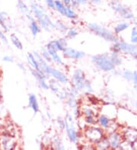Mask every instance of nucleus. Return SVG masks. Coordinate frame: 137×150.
<instances>
[{"label": "nucleus", "instance_id": "obj_29", "mask_svg": "<svg viewBox=\"0 0 137 150\" xmlns=\"http://www.w3.org/2000/svg\"><path fill=\"white\" fill-rule=\"evenodd\" d=\"M17 8H18L19 11L22 13L24 16H27V15H29L31 13V8L24 2V0H18L17 1Z\"/></svg>", "mask_w": 137, "mask_h": 150}, {"label": "nucleus", "instance_id": "obj_38", "mask_svg": "<svg viewBox=\"0 0 137 150\" xmlns=\"http://www.w3.org/2000/svg\"><path fill=\"white\" fill-rule=\"evenodd\" d=\"M133 74L134 71H132L131 70L126 69L121 73V77L124 79L125 81L128 82H132L133 79Z\"/></svg>", "mask_w": 137, "mask_h": 150}, {"label": "nucleus", "instance_id": "obj_21", "mask_svg": "<svg viewBox=\"0 0 137 150\" xmlns=\"http://www.w3.org/2000/svg\"><path fill=\"white\" fill-rule=\"evenodd\" d=\"M28 107L31 109L34 115L37 114L40 111V105L37 97L35 94L31 93L28 96Z\"/></svg>", "mask_w": 137, "mask_h": 150}, {"label": "nucleus", "instance_id": "obj_47", "mask_svg": "<svg viewBox=\"0 0 137 150\" xmlns=\"http://www.w3.org/2000/svg\"><path fill=\"white\" fill-rule=\"evenodd\" d=\"M133 83L134 88H135L136 93L137 94V71H134L133 74Z\"/></svg>", "mask_w": 137, "mask_h": 150}, {"label": "nucleus", "instance_id": "obj_15", "mask_svg": "<svg viewBox=\"0 0 137 150\" xmlns=\"http://www.w3.org/2000/svg\"><path fill=\"white\" fill-rule=\"evenodd\" d=\"M63 59L71 61H79L84 59L86 54L84 51L76 50L68 46L67 47L61 52Z\"/></svg>", "mask_w": 137, "mask_h": 150}, {"label": "nucleus", "instance_id": "obj_48", "mask_svg": "<svg viewBox=\"0 0 137 150\" xmlns=\"http://www.w3.org/2000/svg\"><path fill=\"white\" fill-rule=\"evenodd\" d=\"M17 66L18 67V68L24 72V73H26L27 72V67L25 66V64H24L23 63H18L17 64Z\"/></svg>", "mask_w": 137, "mask_h": 150}, {"label": "nucleus", "instance_id": "obj_50", "mask_svg": "<svg viewBox=\"0 0 137 150\" xmlns=\"http://www.w3.org/2000/svg\"><path fill=\"white\" fill-rule=\"evenodd\" d=\"M130 146H131V149H137V139L130 143Z\"/></svg>", "mask_w": 137, "mask_h": 150}, {"label": "nucleus", "instance_id": "obj_34", "mask_svg": "<svg viewBox=\"0 0 137 150\" xmlns=\"http://www.w3.org/2000/svg\"><path fill=\"white\" fill-rule=\"evenodd\" d=\"M10 40L12 45L16 48L18 50H23V43H22V40H21L19 37L17 36L15 33H11L10 35Z\"/></svg>", "mask_w": 137, "mask_h": 150}, {"label": "nucleus", "instance_id": "obj_39", "mask_svg": "<svg viewBox=\"0 0 137 150\" xmlns=\"http://www.w3.org/2000/svg\"><path fill=\"white\" fill-rule=\"evenodd\" d=\"M88 4V0H72L71 6L75 9L79 8L80 6H85Z\"/></svg>", "mask_w": 137, "mask_h": 150}, {"label": "nucleus", "instance_id": "obj_17", "mask_svg": "<svg viewBox=\"0 0 137 150\" xmlns=\"http://www.w3.org/2000/svg\"><path fill=\"white\" fill-rule=\"evenodd\" d=\"M30 72L31 75L34 77V79L37 81L40 86L42 90H49V85H48V79L49 77L47 75H46L44 72L40 71H37L34 69H31L30 68Z\"/></svg>", "mask_w": 137, "mask_h": 150}, {"label": "nucleus", "instance_id": "obj_9", "mask_svg": "<svg viewBox=\"0 0 137 150\" xmlns=\"http://www.w3.org/2000/svg\"><path fill=\"white\" fill-rule=\"evenodd\" d=\"M111 9L116 13L120 18L125 21H133L135 18L134 13L130 8L121 3V2H113L110 3Z\"/></svg>", "mask_w": 137, "mask_h": 150}, {"label": "nucleus", "instance_id": "obj_1", "mask_svg": "<svg viewBox=\"0 0 137 150\" xmlns=\"http://www.w3.org/2000/svg\"><path fill=\"white\" fill-rule=\"evenodd\" d=\"M30 8L34 18L38 22L42 30L49 32L55 29V22L44 6L38 2H33L30 6Z\"/></svg>", "mask_w": 137, "mask_h": 150}, {"label": "nucleus", "instance_id": "obj_8", "mask_svg": "<svg viewBox=\"0 0 137 150\" xmlns=\"http://www.w3.org/2000/svg\"><path fill=\"white\" fill-rule=\"evenodd\" d=\"M86 75L85 71L81 68H74L72 70L70 77V85L75 87L80 93H83Z\"/></svg>", "mask_w": 137, "mask_h": 150}, {"label": "nucleus", "instance_id": "obj_49", "mask_svg": "<svg viewBox=\"0 0 137 150\" xmlns=\"http://www.w3.org/2000/svg\"><path fill=\"white\" fill-rule=\"evenodd\" d=\"M88 2L92 5H100L102 0H88Z\"/></svg>", "mask_w": 137, "mask_h": 150}, {"label": "nucleus", "instance_id": "obj_20", "mask_svg": "<svg viewBox=\"0 0 137 150\" xmlns=\"http://www.w3.org/2000/svg\"><path fill=\"white\" fill-rule=\"evenodd\" d=\"M0 28L4 33H9L11 29V19L4 11H0Z\"/></svg>", "mask_w": 137, "mask_h": 150}, {"label": "nucleus", "instance_id": "obj_4", "mask_svg": "<svg viewBox=\"0 0 137 150\" xmlns=\"http://www.w3.org/2000/svg\"><path fill=\"white\" fill-rule=\"evenodd\" d=\"M87 28L91 33H93L96 37L102 39L106 42L113 43V42H117L120 40L118 36L114 34V33L111 31L110 30H109L104 26L101 25V24L95 23V22L88 23L87 24Z\"/></svg>", "mask_w": 137, "mask_h": 150}, {"label": "nucleus", "instance_id": "obj_23", "mask_svg": "<svg viewBox=\"0 0 137 150\" xmlns=\"http://www.w3.org/2000/svg\"><path fill=\"white\" fill-rule=\"evenodd\" d=\"M47 51L49 53L50 57H51L52 63H54L57 66H63L65 64L63 57H62L59 54V52L50 50H47Z\"/></svg>", "mask_w": 137, "mask_h": 150}, {"label": "nucleus", "instance_id": "obj_35", "mask_svg": "<svg viewBox=\"0 0 137 150\" xmlns=\"http://www.w3.org/2000/svg\"><path fill=\"white\" fill-rule=\"evenodd\" d=\"M65 101H66V104L68 108H70L71 110L75 108V107L80 105L81 103L79 99H78V98L72 96H68V98Z\"/></svg>", "mask_w": 137, "mask_h": 150}, {"label": "nucleus", "instance_id": "obj_51", "mask_svg": "<svg viewBox=\"0 0 137 150\" xmlns=\"http://www.w3.org/2000/svg\"><path fill=\"white\" fill-rule=\"evenodd\" d=\"M133 21V24L135 26L137 25V16H135V18H133V20L132 21Z\"/></svg>", "mask_w": 137, "mask_h": 150}, {"label": "nucleus", "instance_id": "obj_31", "mask_svg": "<svg viewBox=\"0 0 137 150\" xmlns=\"http://www.w3.org/2000/svg\"><path fill=\"white\" fill-rule=\"evenodd\" d=\"M95 149H100V150L109 149L110 143L108 138H107L106 135L104 136L103 138H101L98 142H97V143H95Z\"/></svg>", "mask_w": 137, "mask_h": 150}, {"label": "nucleus", "instance_id": "obj_6", "mask_svg": "<svg viewBox=\"0 0 137 150\" xmlns=\"http://www.w3.org/2000/svg\"><path fill=\"white\" fill-rule=\"evenodd\" d=\"M110 52L130 55L134 60L137 61V45L119 40L113 42L110 47Z\"/></svg>", "mask_w": 137, "mask_h": 150}, {"label": "nucleus", "instance_id": "obj_12", "mask_svg": "<svg viewBox=\"0 0 137 150\" xmlns=\"http://www.w3.org/2000/svg\"><path fill=\"white\" fill-rule=\"evenodd\" d=\"M106 137L110 143V149H120L123 141L124 140L120 128L106 133Z\"/></svg>", "mask_w": 137, "mask_h": 150}, {"label": "nucleus", "instance_id": "obj_41", "mask_svg": "<svg viewBox=\"0 0 137 150\" xmlns=\"http://www.w3.org/2000/svg\"><path fill=\"white\" fill-rule=\"evenodd\" d=\"M130 41L131 43L136 44L137 45V28L136 26L131 29L130 36Z\"/></svg>", "mask_w": 137, "mask_h": 150}, {"label": "nucleus", "instance_id": "obj_11", "mask_svg": "<svg viewBox=\"0 0 137 150\" xmlns=\"http://www.w3.org/2000/svg\"><path fill=\"white\" fill-rule=\"evenodd\" d=\"M97 125L101 127L105 133L120 128V125L116 119H111L108 116L100 113H98L97 116Z\"/></svg>", "mask_w": 137, "mask_h": 150}, {"label": "nucleus", "instance_id": "obj_55", "mask_svg": "<svg viewBox=\"0 0 137 150\" xmlns=\"http://www.w3.org/2000/svg\"><path fill=\"white\" fill-rule=\"evenodd\" d=\"M136 28H137V25H136Z\"/></svg>", "mask_w": 137, "mask_h": 150}, {"label": "nucleus", "instance_id": "obj_40", "mask_svg": "<svg viewBox=\"0 0 137 150\" xmlns=\"http://www.w3.org/2000/svg\"><path fill=\"white\" fill-rule=\"evenodd\" d=\"M84 117L87 126H91V125H97V116H86Z\"/></svg>", "mask_w": 137, "mask_h": 150}, {"label": "nucleus", "instance_id": "obj_42", "mask_svg": "<svg viewBox=\"0 0 137 150\" xmlns=\"http://www.w3.org/2000/svg\"><path fill=\"white\" fill-rule=\"evenodd\" d=\"M56 124H57V126L59 130H61V131H63L65 130V120L62 117H59L57 119Z\"/></svg>", "mask_w": 137, "mask_h": 150}, {"label": "nucleus", "instance_id": "obj_24", "mask_svg": "<svg viewBox=\"0 0 137 150\" xmlns=\"http://www.w3.org/2000/svg\"><path fill=\"white\" fill-rule=\"evenodd\" d=\"M27 62L30 68L41 71L40 69L38 61L36 59V57L34 56L33 52H28L27 54Z\"/></svg>", "mask_w": 137, "mask_h": 150}, {"label": "nucleus", "instance_id": "obj_5", "mask_svg": "<svg viewBox=\"0 0 137 150\" xmlns=\"http://www.w3.org/2000/svg\"><path fill=\"white\" fill-rule=\"evenodd\" d=\"M91 63L98 70L105 73L113 72L116 68L115 65L112 63L108 52L101 54H96L91 56Z\"/></svg>", "mask_w": 137, "mask_h": 150}, {"label": "nucleus", "instance_id": "obj_16", "mask_svg": "<svg viewBox=\"0 0 137 150\" xmlns=\"http://www.w3.org/2000/svg\"><path fill=\"white\" fill-rule=\"evenodd\" d=\"M69 45V40L65 37H60L57 40H53L46 44L47 50H54V51L62 52Z\"/></svg>", "mask_w": 137, "mask_h": 150}, {"label": "nucleus", "instance_id": "obj_25", "mask_svg": "<svg viewBox=\"0 0 137 150\" xmlns=\"http://www.w3.org/2000/svg\"><path fill=\"white\" fill-rule=\"evenodd\" d=\"M29 28L31 34L34 37H36L37 36H38L42 31V28H41L38 22L35 20V18L29 21Z\"/></svg>", "mask_w": 137, "mask_h": 150}, {"label": "nucleus", "instance_id": "obj_52", "mask_svg": "<svg viewBox=\"0 0 137 150\" xmlns=\"http://www.w3.org/2000/svg\"><path fill=\"white\" fill-rule=\"evenodd\" d=\"M134 108H135L136 112H137V100L136 101L135 103H134Z\"/></svg>", "mask_w": 137, "mask_h": 150}, {"label": "nucleus", "instance_id": "obj_7", "mask_svg": "<svg viewBox=\"0 0 137 150\" xmlns=\"http://www.w3.org/2000/svg\"><path fill=\"white\" fill-rule=\"evenodd\" d=\"M82 135H83L84 140L95 145L106 135V133L101 127L95 125L86 127L85 128L82 130Z\"/></svg>", "mask_w": 137, "mask_h": 150}, {"label": "nucleus", "instance_id": "obj_43", "mask_svg": "<svg viewBox=\"0 0 137 150\" xmlns=\"http://www.w3.org/2000/svg\"><path fill=\"white\" fill-rule=\"evenodd\" d=\"M72 111V116L74 117H75V119L78 118L79 117H80L81 115H82V112H81V107L80 105H79V106L75 107V108H73V109L71 110Z\"/></svg>", "mask_w": 137, "mask_h": 150}, {"label": "nucleus", "instance_id": "obj_46", "mask_svg": "<svg viewBox=\"0 0 137 150\" xmlns=\"http://www.w3.org/2000/svg\"><path fill=\"white\" fill-rule=\"evenodd\" d=\"M2 61L7 63H12L14 62V59L12 56H10V55H5L2 58Z\"/></svg>", "mask_w": 137, "mask_h": 150}, {"label": "nucleus", "instance_id": "obj_28", "mask_svg": "<svg viewBox=\"0 0 137 150\" xmlns=\"http://www.w3.org/2000/svg\"><path fill=\"white\" fill-rule=\"evenodd\" d=\"M69 26L67 25L66 22H64L63 21L58 20L55 22V29L57 31H58L60 34L65 36L67 30L69 29Z\"/></svg>", "mask_w": 137, "mask_h": 150}, {"label": "nucleus", "instance_id": "obj_32", "mask_svg": "<svg viewBox=\"0 0 137 150\" xmlns=\"http://www.w3.org/2000/svg\"><path fill=\"white\" fill-rule=\"evenodd\" d=\"M65 18L70 21L79 18V15H78V13H77L75 8L72 7L71 6H66V17Z\"/></svg>", "mask_w": 137, "mask_h": 150}, {"label": "nucleus", "instance_id": "obj_26", "mask_svg": "<svg viewBox=\"0 0 137 150\" xmlns=\"http://www.w3.org/2000/svg\"><path fill=\"white\" fill-rule=\"evenodd\" d=\"M50 145H51V148L54 149H65V145H64L62 139L60 136L56 135L53 137L50 141Z\"/></svg>", "mask_w": 137, "mask_h": 150}, {"label": "nucleus", "instance_id": "obj_18", "mask_svg": "<svg viewBox=\"0 0 137 150\" xmlns=\"http://www.w3.org/2000/svg\"><path fill=\"white\" fill-rule=\"evenodd\" d=\"M123 139L128 143H133L137 139V129L130 127H120Z\"/></svg>", "mask_w": 137, "mask_h": 150}, {"label": "nucleus", "instance_id": "obj_22", "mask_svg": "<svg viewBox=\"0 0 137 150\" xmlns=\"http://www.w3.org/2000/svg\"><path fill=\"white\" fill-rule=\"evenodd\" d=\"M130 27V23L127 21H121L117 23V24L113 26V32L114 34L117 36H119L124 31L127 30Z\"/></svg>", "mask_w": 137, "mask_h": 150}, {"label": "nucleus", "instance_id": "obj_2", "mask_svg": "<svg viewBox=\"0 0 137 150\" xmlns=\"http://www.w3.org/2000/svg\"><path fill=\"white\" fill-rule=\"evenodd\" d=\"M65 120V131L66 137L70 143L73 144H79L83 139L82 131L77 126L76 119L71 113H67L64 117Z\"/></svg>", "mask_w": 137, "mask_h": 150}, {"label": "nucleus", "instance_id": "obj_33", "mask_svg": "<svg viewBox=\"0 0 137 150\" xmlns=\"http://www.w3.org/2000/svg\"><path fill=\"white\" fill-rule=\"evenodd\" d=\"M79 32L76 28V27H73L72 26L71 28H69L64 37H66L68 40H72L75 39L79 36Z\"/></svg>", "mask_w": 137, "mask_h": 150}, {"label": "nucleus", "instance_id": "obj_36", "mask_svg": "<svg viewBox=\"0 0 137 150\" xmlns=\"http://www.w3.org/2000/svg\"><path fill=\"white\" fill-rule=\"evenodd\" d=\"M94 89L93 86H92V83L90 81L89 79L86 78L85 82V86H84V90L83 93H85L86 95H91L93 93Z\"/></svg>", "mask_w": 137, "mask_h": 150}, {"label": "nucleus", "instance_id": "obj_45", "mask_svg": "<svg viewBox=\"0 0 137 150\" xmlns=\"http://www.w3.org/2000/svg\"><path fill=\"white\" fill-rule=\"evenodd\" d=\"M0 40L5 44H8V42H9V40H8L7 37L6 36L3 30L1 29V28H0Z\"/></svg>", "mask_w": 137, "mask_h": 150}, {"label": "nucleus", "instance_id": "obj_37", "mask_svg": "<svg viewBox=\"0 0 137 150\" xmlns=\"http://www.w3.org/2000/svg\"><path fill=\"white\" fill-rule=\"evenodd\" d=\"M40 54L46 62H47L48 64H52L51 57H50V55H49V53L48 52L47 50V48H46L45 46H43V47L41 48Z\"/></svg>", "mask_w": 137, "mask_h": 150}, {"label": "nucleus", "instance_id": "obj_30", "mask_svg": "<svg viewBox=\"0 0 137 150\" xmlns=\"http://www.w3.org/2000/svg\"><path fill=\"white\" fill-rule=\"evenodd\" d=\"M66 6L61 0H55V11L62 17H66Z\"/></svg>", "mask_w": 137, "mask_h": 150}, {"label": "nucleus", "instance_id": "obj_14", "mask_svg": "<svg viewBox=\"0 0 137 150\" xmlns=\"http://www.w3.org/2000/svg\"><path fill=\"white\" fill-rule=\"evenodd\" d=\"M49 77L58 81L63 86H66L70 85V77L65 72L62 71V70L59 69L56 67L51 66L49 71Z\"/></svg>", "mask_w": 137, "mask_h": 150}, {"label": "nucleus", "instance_id": "obj_54", "mask_svg": "<svg viewBox=\"0 0 137 150\" xmlns=\"http://www.w3.org/2000/svg\"><path fill=\"white\" fill-rule=\"evenodd\" d=\"M37 1H39V2H40V1H43V0H37Z\"/></svg>", "mask_w": 137, "mask_h": 150}, {"label": "nucleus", "instance_id": "obj_13", "mask_svg": "<svg viewBox=\"0 0 137 150\" xmlns=\"http://www.w3.org/2000/svg\"><path fill=\"white\" fill-rule=\"evenodd\" d=\"M18 146V142L14 136L9 132H6L0 135V149L11 150L15 149Z\"/></svg>", "mask_w": 137, "mask_h": 150}, {"label": "nucleus", "instance_id": "obj_19", "mask_svg": "<svg viewBox=\"0 0 137 150\" xmlns=\"http://www.w3.org/2000/svg\"><path fill=\"white\" fill-rule=\"evenodd\" d=\"M117 108L113 103H106L101 105L99 109V113L105 115L111 119H116L117 114Z\"/></svg>", "mask_w": 137, "mask_h": 150}, {"label": "nucleus", "instance_id": "obj_44", "mask_svg": "<svg viewBox=\"0 0 137 150\" xmlns=\"http://www.w3.org/2000/svg\"><path fill=\"white\" fill-rule=\"evenodd\" d=\"M46 6L49 10L55 11V0H44Z\"/></svg>", "mask_w": 137, "mask_h": 150}, {"label": "nucleus", "instance_id": "obj_3", "mask_svg": "<svg viewBox=\"0 0 137 150\" xmlns=\"http://www.w3.org/2000/svg\"><path fill=\"white\" fill-rule=\"evenodd\" d=\"M116 121L120 127H130L137 129V112L126 107H118Z\"/></svg>", "mask_w": 137, "mask_h": 150}, {"label": "nucleus", "instance_id": "obj_10", "mask_svg": "<svg viewBox=\"0 0 137 150\" xmlns=\"http://www.w3.org/2000/svg\"><path fill=\"white\" fill-rule=\"evenodd\" d=\"M48 85L49 90L54 94L61 101H65L69 96V88L65 87L61 83L57 81L56 80L49 77L48 79Z\"/></svg>", "mask_w": 137, "mask_h": 150}, {"label": "nucleus", "instance_id": "obj_53", "mask_svg": "<svg viewBox=\"0 0 137 150\" xmlns=\"http://www.w3.org/2000/svg\"><path fill=\"white\" fill-rule=\"evenodd\" d=\"M1 77H2V75H1V73H0V81H1Z\"/></svg>", "mask_w": 137, "mask_h": 150}, {"label": "nucleus", "instance_id": "obj_27", "mask_svg": "<svg viewBox=\"0 0 137 150\" xmlns=\"http://www.w3.org/2000/svg\"><path fill=\"white\" fill-rule=\"evenodd\" d=\"M109 55L112 63L115 65L116 68H117V67H119V66L122 65L123 63V58L122 56V54L110 52L109 53Z\"/></svg>", "mask_w": 137, "mask_h": 150}]
</instances>
